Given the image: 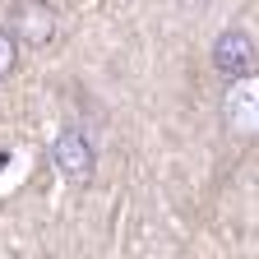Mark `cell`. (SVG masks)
I'll return each mask as SVG.
<instances>
[{
  "label": "cell",
  "instance_id": "cell-4",
  "mask_svg": "<svg viewBox=\"0 0 259 259\" xmlns=\"http://www.w3.org/2000/svg\"><path fill=\"white\" fill-rule=\"evenodd\" d=\"M213 70L222 79H236V74H250L254 70V60H259V47L245 28H222L218 37H213Z\"/></svg>",
  "mask_w": 259,
  "mask_h": 259
},
{
  "label": "cell",
  "instance_id": "cell-3",
  "mask_svg": "<svg viewBox=\"0 0 259 259\" xmlns=\"http://www.w3.org/2000/svg\"><path fill=\"white\" fill-rule=\"evenodd\" d=\"M5 28H10V37L28 51H42L56 42V32H60V14L47 5V0H14V5L5 10Z\"/></svg>",
  "mask_w": 259,
  "mask_h": 259
},
{
  "label": "cell",
  "instance_id": "cell-1",
  "mask_svg": "<svg viewBox=\"0 0 259 259\" xmlns=\"http://www.w3.org/2000/svg\"><path fill=\"white\" fill-rule=\"evenodd\" d=\"M218 116H222V130L232 139H245V144L259 139V70L227 79L222 102H218Z\"/></svg>",
  "mask_w": 259,
  "mask_h": 259
},
{
  "label": "cell",
  "instance_id": "cell-2",
  "mask_svg": "<svg viewBox=\"0 0 259 259\" xmlns=\"http://www.w3.org/2000/svg\"><path fill=\"white\" fill-rule=\"evenodd\" d=\"M51 167L65 185H88L97 176V144L88 139V130H79V125L60 130L51 139Z\"/></svg>",
  "mask_w": 259,
  "mask_h": 259
},
{
  "label": "cell",
  "instance_id": "cell-5",
  "mask_svg": "<svg viewBox=\"0 0 259 259\" xmlns=\"http://www.w3.org/2000/svg\"><path fill=\"white\" fill-rule=\"evenodd\" d=\"M19 51H23V47L10 37V28L0 23V79H10V74L19 70Z\"/></svg>",
  "mask_w": 259,
  "mask_h": 259
}]
</instances>
